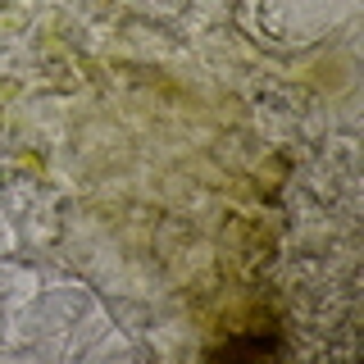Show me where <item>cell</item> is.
Listing matches in <instances>:
<instances>
[{
  "mask_svg": "<svg viewBox=\"0 0 364 364\" xmlns=\"http://www.w3.org/2000/svg\"><path fill=\"white\" fill-rule=\"evenodd\" d=\"M269 355V350H278V341H242V346H223V350H214V355Z\"/></svg>",
  "mask_w": 364,
  "mask_h": 364,
  "instance_id": "6da1fadb",
  "label": "cell"
}]
</instances>
